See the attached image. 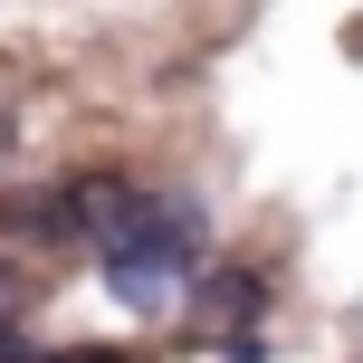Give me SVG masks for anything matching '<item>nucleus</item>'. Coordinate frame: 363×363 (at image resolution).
I'll list each match as a JSON object with an SVG mask.
<instances>
[{"label": "nucleus", "instance_id": "obj_2", "mask_svg": "<svg viewBox=\"0 0 363 363\" xmlns=\"http://www.w3.org/2000/svg\"><path fill=\"white\" fill-rule=\"evenodd\" d=\"M249 306H258V277H220V287L201 296V325H211V335H239Z\"/></svg>", "mask_w": 363, "mask_h": 363}, {"label": "nucleus", "instance_id": "obj_4", "mask_svg": "<svg viewBox=\"0 0 363 363\" xmlns=\"http://www.w3.org/2000/svg\"><path fill=\"white\" fill-rule=\"evenodd\" d=\"M29 363H125L115 345H48V354H29Z\"/></svg>", "mask_w": 363, "mask_h": 363}, {"label": "nucleus", "instance_id": "obj_3", "mask_svg": "<svg viewBox=\"0 0 363 363\" xmlns=\"http://www.w3.org/2000/svg\"><path fill=\"white\" fill-rule=\"evenodd\" d=\"M19 306H29V277H19V268H0V345H10V325H19Z\"/></svg>", "mask_w": 363, "mask_h": 363}, {"label": "nucleus", "instance_id": "obj_1", "mask_svg": "<svg viewBox=\"0 0 363 363\" xmlns=\"http://www.w3.org/2000/svg\"><path fill=\"white\" fill-rule=\"evenodd\" d=\"M96 268H106V287L125 296L134 315H163L191 296V277H201V249H191V211H172V201H134L125 211V230L96 249Z\"/></svg>", "mask_w": 363, "mask_h": 363}, {"label": "nucleus", "instance_id": "obj_5", "mask_svg": "<svg viewBox=\"0 0 363 363\" xmlns=\"http://www.w3.org/2000/svg\"><path fill=\"white\" fill-rule=\"evenodd\" d=\"M10 134H19V106H10V77H0V163H10Z\"/></svg>", "mask_w": 363, "mask_h": 363}]
</instances>
